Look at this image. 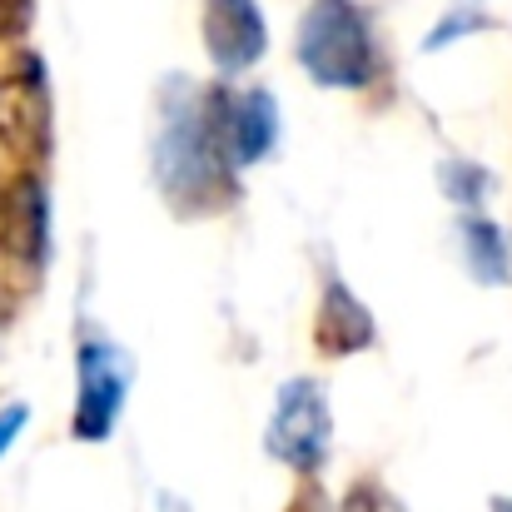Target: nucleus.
<instances>
[{
	"label": "nucleus",
	"instance_id": "f257e3e1",
	"mask_svg": "<svg viewBox=\"0 0 512 512\" xmlns=\"http://www.w3.org/2000/svg\"><path fill=\"white\" fill-rule=\"evenodd\" d=\"M224 90H184L165 115L155 160H160V184L179 209L189 204H209L224 194L229 179V135H224Z\"/></svg>",
	"mask_w": 512,
	"mask_h": 512
},
{
	"label": "nucleus",
	"instance_id": "f03ea898",
	"mask_svg": "<svg viewBox=\"0 0 512 512\" xmlns=\"http://www.w3.org/2000/svg\"><path fill=\"white\" fill-rule=\"evenodd\" d=\"M299 65L324 90H363L378 75L373 20L358 0H314L299 20Z\"/></svg>",
	"mask_w": 512,
	"mask_h": 512
},
{
	"label": "nucleus",
	"instance_id": "7ed1b4c3",
	"mask_svg": "<svg viewBox=\"0 0 512 512\" xmlns=\"http://www.w3.org/2000/svg\"><path fill=\"white\" fill-rule=\"evenodd\" d=\"M264 448L294 473H319V463L329 458V403L314 378H289L279 388Z\"/></svg>",
	"mask_w": 512,
	"mask_h": 512
},
{
	"label": "nucleus",
	"instance_id": "20e7f679",
	"mask_svg": "<svg viewBox=\"0 0 512 512\" xmlns=\"http://www.w3.org/2000/svg\"><path fill=\"white\" fill-rule=\"evenodd\" d=\"M0 145L20 165H40L50 155V90L35 55L0 75Z\"/></svg>",
	"mask_w": 512,
	"mask_h": 512
},
{
	"label": "nucleus",
	"instance_id": "39448f33",
	"mask_svg": "<svg viewBox=\"0 0 512 512\" xmlns=\"http://www.w3.org/2000/svg\"><path fill=\"white\" fill-rule=\"evenodd\" d=\"M130 393V358L105 339L80 343V408H75V438L105 443L115 433V418Z\"/></svg>",
	"mask_w": 512,
	"mask_h": 512
},
{
	"label": "nucleus",
	"instance_id": "423d86ee",
	"mask_svg": "<svg viewBox=\"0 0 512 512\" xmlns=\"http://www.w3.org/2000/svg\"><path fill=\"white\" fill-rule=\"evenodd\" d=\"M204 45L209 60L224 75H234L269 50V25L254 0H204Z\"/></svg>",
	"mask_w": 512,
	"mask_h": 512
},
{
	"label": "nucleus",
	"instance_id": "0eeeda50",
	"mask_svg": "<svg viewBox=\"0 0 512 512\" xmlns=\"http://www.w3.org/2000/svg\"><path fill=\"white\" fill-rule=\"evenodd\" d=\"M45 239H50L45 184L35 174H20L0 189V249L15 259H40Z\"/></svg>",
	"mask_w": 512,
	"mask_h": 512
},
{
	"label": "nucleus",
	"instance_id": "6e6552de",
	"mask_svg": "<svg viewBox=\"0 0 512 512\" xmlns=\"http://www.w3.org/2000/svg\"><path fill=\"white\" fill-rule=\"evenodd\" d=\"M224 135H229V165L249 170L264 160L279 140V105L269 90H244L239 100L224 105Z\"/></svg>",
	"mask_w": 512,
	"mask_h": 512
},
{
	"label": "nucleus",
	"instance_id": "1a4fd4ad",
	"mask_svg": "<svg viewBox=\"0 0 512 512\" xmlns=\"http://www.w3.org/2000/svg\"><path fill=\"white\" fill-rule=\"evenodd\" d=\"M314 343H319V353H329V358L358 353V348L373 343V314L343 289L339 279H329V289H324L319 324H314Z\"/></svg>",
	"mask_w": 512,
	"mask_h": 512
},
{
	"label": "nucleus",
	"instance_id": "9d476101",
	"mask_svg": "<svg viewBox=\"0 0 512 512\" xmlns=\"http://www.w3.org/2000/svg\"><path fill=\"white\" fill-rule=\"evenodd\" d=\"M463 259L468 269L483 279V284H503L508 279V244H503V229L488 224V219H463Z\"/></svg>",
	"mask_w": 512,
	"mask_h": 512
},
{
	"label": "nucleus",
	"instance_id": "9b49d317",
	"mask_svg": "<svg viewBox=\"0 0 512 512\" xmlns=\"http://www.w3.org/2000/svg\"><path fill=\"white\" fill-rule=\"evenodd\" d=\"M339 512H403V503H398L388 488H378V483H353V488L343 493Z\"/></svg>",
	"mask_w": 512,
	"mask_h": 512
},
{
	"label": "nucleus",
	"instance_id": "f8f14e48",
	"mask_svg": "<svg viewBox=\"0 0 512 512\" xmlns=\"http://www.w3.org/2000/svg\"><path fill=\"white\" fill-rule=\"evenodd\" d=\"M25 423H30V408H25V403H10V408L0 413V458L10 453V443L20 438V428H25Z\"/></svg>",
	"mask_w": 512,
	"mask_h": 512
},
{
	"label": "nucleus",
	"instance_id": "ddd939ff",
	"mask_svg": "<svg viewBox=\"0 0 512 512\" xmlns=\"http://www.w3.org/2000/svg\"><path fill=\"white\" fill-rule=\"evenodd\" d=\"M30 25V0H0V35H20Z\"/></svg>",
	"mask_w": 512,
	"mask_h": 512
},
{
	"label": "nucleus",
	"instance_id": "4468645a",
	"mask_svg": "<svg viewBox=\"0 0 512 512\" xmlns=\"http://www.w3.org/2000/svg\"><path fill=\"white\" fill-rule=\"evenodd\" d=\"M294 512H324V498H319V493L309 488V493H304V498L294 503Z\"/></svg>",
	"mask_w": 512,
	"mask_h": 512
},
{
	"label": "nucleus",
	"instance_id": "2eb2a0df",
	"mask_svg": "<svg viewBox=\"0 0 512 512\" xmlns=\"http://www.w3.org/2000/svg\"><path fill=\"white\" fill-rule=\"evenodd\" d=\"M493 512H512V498H498V503H493Z\"/></svg>",
	"mask_w": 512,
	"mask_h": 512
}]
</instances>
